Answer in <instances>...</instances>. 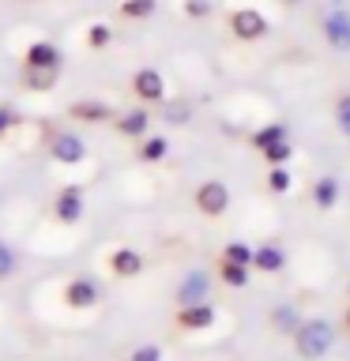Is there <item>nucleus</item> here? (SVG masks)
<instances>
[{
  "label": "nucleus",
  "instance_id": "1",
  "mask_svg": "<svg viewBox=\"0 0 350 361\" xmlns=\"http://www.w3.org/2000/svg\"><path fill=\"white\" fill-rule=\"evenodd\" d=\"M335 343V327L332 320H324V316H313V320H305L298 331H294V346H298V354L305 361H320L327 350Z\"/></svg>",
  "mask_w": 350,
  "mask_h": 361
},
{
  "label": "nucleus",
  "instance_id": "2",
  "mask_svg": "<svg viewBox=\"0 0 350 361\" xmlns=\"http://www.w3.org/2000/svg\"><path fill=\"white\" fill-rule=\"evenodd\" d=\"M230 27H234V34L241 42H256V38H264V34H267V19L260 16L256 8H237L234 19H230Z\"/></svg>",
  "mask_w": 350,
  "mask_h": 361
},
{
  "label": "nucleus",
  "instance_id": "3",
  "mask_svg": "<svg viewBox=\"0 0 350 361\" xmlns=\"http://www.w3.org/2000/svg\"><path fill=\"white\" fill-rule=\"evenodd\" d=\"M196 207L203 214H222L226 207H230V188H226L222 180H203V185L196 188Z\"/></svg>",
  "mask_w": 350,
  "mask_h": 361
},
{
  "label": "nucleus",
  "instance_id": "4",
  "mask_svg": "<svg viewBox=\"0 0 350 361\" xmlns=\"http://www.w3.org/2000/svg\"><path fill=\"white\" fill-rule=\"evenodd\" d=\"M102 298V290H98V282L90 279V275H79L68 282V290H64V301L72 305V309H95Z\"/></svg>",
  "mask_w": 350,
  "mask_h": 361
},
{
  "label": "nucleus",
  "instance_id": "5",
  "mask_svg": "<svg viewBox=\"0 0 350 361\" xmlns=\"http://www.w3.org/2000/svg\"><path fill=\"white\" fill-rule=\"evenodd\" d=\"M53 158H56V162H64V166L83 162V158H87V143H83V135H76V132H61V135L53 140Z\"/></svg>",
  "mask_w": 350,
  "mask_h": 361
},
{
  "label": "nucleus",
  "instance_id": "6",
  "mask_svg": "<svg viewBox=\"0 0 350 361\" xmlns=\"http://www.w3.org/2000/svg\"><path fill=\"white\" fill-rule=\"evenodd\" d=\"M207 290H211L207 271H188L177 286V301L181 305H200V301H207Z\"/></svg>",
  "mask_w": 350,
  "mask_h": 361
},
{
  "label": "nucleus",
  "instance_id": "7",
  "mask_svg": "<svg viewBox=\"0 0 350 361\" xmlns=\"http://www.w3.org/2000/svg\"><path fill=\"white\" fill-rule=\"evenodd\" d=\"M324 34H327V45H332V49H350V16L343 8H335L332 16L324 19Z\"/></svg>",
  "mask_w": 350,
  "mask_h": 361
},
{
  "label": "nucleus",
  "instance_id": "8",
  "mask_svg": "<svg viewBox=\"0 0 350 361\" xmlns=\"http://www.w3.org/2000/svg\"><path fill=\"white\" fill-rule=\"evenodd\" d=\"M56 219L68 222V226L83 219V188L79 185H68L61 196H56Z\"/></svg>",
  "mask_w": 350,
  "mask_h": 361
},
{
  "label": "nucleus",
  "instance_id": "9",
  "mask_svg": "<svg viewBox=\"0 0 350 361\" xmlns=\"http://www.w3.org/2000/svg\"><path fill=\"white\" fill-rule=\"evenodd\" d=\"M135 94H140L143 102H166L162 72H155V68H140V72H135Z\"/></svg>",
  "mask_w": 350,
  "mask_h": 361
},
{
  "label": "nucleus",
  "instance_id": "10",
  "mask_svg": "<svg viewBox=\"0 0 350 361\" xmlns=\"http://www.w3.org/2000/svg\"><path fill=\"white\" fill-rule=\"evenodd\" d=\"M181 327H188V331H207V327L215 324V309L207 301H200V305H181Z\"/></svg>",
  "mask_w": 350,
  "mask_h": 361
},
{
  "label": "nucleus",
  "instance_id": "11",
  "mask_svg": "<svg viewBox=\"0 0 350 361\" xmlns=\"http://www.w3.org/2000/svg\"><path fill=\"white\" fill-rule=\"evenodd\" d=\"M253 267H256V271H267V275H275V271L286 267V252H282L279 245H260L256 256H253Z\"/></svg>",
  "mask_w": 350,
  "mask_h": 361
},
{
  "label": "nucleus",
  "instance_id": "12",
  "mask_svg": "<svg viewBox=\"0 0 350 361\" xmlns=\"http://www.w3.org/2000/svg\"><path fill=\"white\" fill-rule=\"evenodd\" d=\"M27 64L30 68H56L61 64V49L53 42H34L27 49Z\"/></svg>",
  "mask_w": 350,
  "mask_h": 361
},
{
  "label": "nucleus",
  "instance_id": "13",
  "mask_svg": "<svg viewBox=\"0 0 350 361\" xmlns=\"http://www.w3.org/2000/svg\"><path fill=\"white\" fill-rule=\"evenodd\" d=\"M109 267L117 271L121 279H132V275H140L143 259H140V252H135V248H117V252H113V259H109Z\"/></svg>",
  "mask_w": 350,
  "mask_h": 361
},
{
  "label": "nucleus",
  "instance_id": "14",
  "mask_svg": "<svg viewBox=\"0 0 350 361\" xmlns=\"http://www.w3.org/2000/svg\"><path fill=\"white\" fill-rule=\"evenodd\" d=\"M313 200H316V207L327 211V207H335V200H339V180L335 177H320L313 185Z\"/></svg>",
  "mask_w": 350,
  "mask_h": 361
},
{
  "label": "nucleus",
  "instance_id": "15",
  "mask_svg": "<svg viewBox=\"0 0 350 361\" xmlns=\"http://www.w3.org/2000/svg\"><path fill=\"white\" fill-rule=\"evenodd\" d=\"M282 140H286V124H264V128L253 135V143L260 147V151H267L271 143H282Z\"/></svg>",
  "mask_w": 350,
  "mask_h": 361
},
{
  "label": "nucleus",
  "instance_id": "16",
  "mask_svg": "<svg viewBox=\"0 0 350 361\" xmlns=\"http://www.w3.org/2000/svg\"><path fill=\"white\" fill-rule=\"evenodd\" d=\"M72 117H79V121H106L109 117V106H102V102H76Z\"/></svg>",
  "mask_w": 350,
  "mask_h": 361
},
{
  "label": "nucleus",
  "instance_id": "17",
  "mask_svg": "<svg viewBox=\"0 0 350 361\" xmlns=\"http://www.w3.org/2000/svg\"><path fill=\"white\" fill-rule=\"evenodd\" d=\"M222 282L226 286H237L241 290L248 282V264H234V259H222Z\"/></svg>",
  "mask_w": 350,
  "mask_h": 361
},
{
  "label": "nucleus",
  "instance_id": "18",
  "mask_svg": "<svg viewBox=\"0 0 350 361\" xmlns=\"http://www.w3.org/2000/svg\"><path fill=\"white\" fill-rule=\"evenodd\" d=\"M117 128H121V135H143V132H147V113H143V109L124 113Z\"/></svg>",
  "mask_w": 350,
  "mask_h": 361
},
{
  "label": "nucleus",
  "instance_id": "19",
  "mask_svg": "<svg viewBox=\"0 0 350 361\" xmlns=\"http://www.w3.org/2000/svg\"><path fill=\"white\" fill-rule=\"evenodd\" d=\"M271 324H275V327H282V331H290V335H294V331H298V327H301L305 320H298V312H294L290 305H279V309L271 312Z\"/></svg>",
  "mask_w": 350,
  "mask_h": 361
},
{
  "label": "nucleus",
  "instance_id": "20",
  "mask_svg": "<svg viewBox=\"0 0 350 361\" xmlns=\"http://www.w3.org/2000/svg\"><path fill=\"white\" fill-rule=\"evenodd\" d=\"M253 256H256V248H248L245 241H230V245H226V252H222V259H234V264H248V267H253Z\"/></svg>",
  "mask_w": 350,
  "mask_h": 361
},
{
  "label": "nucleus",
  "instance_id": "21",
  "mask_svg": "<svg viewBox=\"0 0 350 361\" xmlns=\"http://www.w3.org/2000/svg\"><path fill=\"white\" fill-rule=\"evenodd\" d=\"M121 11H124L128 19H147V16L155 11V0H124Z\"/></svg>",
  "mask_w": 350,
  "mask_h": 361
},
{
  "label": "nucleus",
  "instance_id": "22",
  "mask_svg": "<svg viewBox=\"0 0 350 361\" xmlns=\"http://www.w3.org/2000/svg\"><path fill=\"white\" fill-rule=\"evenodd\" d=\"M166 151H169V143L162 140V135H155V140H147V143H143L140 158H143V162H158V158H162Z\"/></svg>",
  "mask_w": 350,
  "mask_h": 361
},
{
  "label": "nucleus",
  "instance_id": "23",
  "mask_svg": "<svg viewBox=\"0 0 350 361\" xmlns=\"http://www.w3.org/2000/svg\"><path fill=\"white\" fill-rule=\"evenodd\" d=\"M16 267H19V256L11 252V245L0 241V279H11V275H16Z\"/></svg>",
  "mask_w": 350,
  "mask_h": 361
},
{
  "label": "nucleus",
  "instance_id": "24",
  "mask_svg": "<svg viewBox=\"0 0 350 361\" xmlns=\"http://www.w3.org/2000/svg\"><path fill=\"white\" fill-rule=\"evenodd\" d=\"M53 79H56V68H30V87L45 90V87H53Z\"/></svg>",
  "mask_w": 350,
  "mask_h": 361
},
{
  "label": "nucleus",
  "instance_id": "25",
  "mask_svg": "<svg viewBox=\"0 0 350 361\" xmlns=\"http://www.w3.org/2000/svg\"><path fill=\"white\" fill-rule=\"evenodd\" d=\"M109 38H113V30L106 27V23H95V27L87 30V42L95 45V49H102V45H109Z\"/></svg>",
  "mask_w": 350,
  "mask_h": 361
},
{
  "label": "nucleus",
  "instance_id": "26",
  "mask_svg": "<svg viewBox=\"0 0 350 361\" xmlns=\"http://www.w3.org/2000/svg\"><path fill=\"white\" fill-rule=\"evenodd\" d=\"M264 154H267V162H271V166H282V162L290 158V140H282V143H271Z\"/></svg>",
  "mask_w": 350,
  "mask_h": 361
},
{
  "label": "nucleus",
  "instance_id": "27",
  "mask_svg": "<svg viewBox=\"0 0 350 361\" xmlns=\"http://www.w3.org/2000/svg\"><path fill=\"white\" fill-rule=\"evenodd\" d=\"M267 185H271V192H290V173H286V166H275V169H271Z\"/></svg>",
  "mask_w": 350,
  "mask_h": 361
},
{
  "label": "nucleus",
  "instance_id": "28",
  "mask_svg": "<svg viewBox=\"0 0 350 361\" xmlns=\"http://www.w3.org/2000/svg\"><path fill=\"white\" fill-rule=\"evenodd\" d=\"M128 361H162V346H155V343H147V346H135Z\"/></svg>",
  "mask_w": 350,
  "mask_h": 361
},
{
  "label": "nucleus",
  "instance_id": "29",
  "mask_svg": "<svg viewBox=\"0 0 350 361\" xmlns=\"http://www.w3.org/2000/svg\"><path fill=\"white\" fill-rule=\"evenodd\" d=\"M335 117H339V132L350 135V94L339 98V109H335Z\"/></svg>",
  "mask_w": 350,
  "mask_h": 361
},
{
  "label": "nucleus",
  "instance_id": "30",
  "mask_svg": "<svg viewBox=\"0 0 350 361\" xmlns=\"http://www.w3.org/2000/svg\"><path fill=\"white\" fill-rule=\"evenodd\" d=\"M211 11V0H185V16L188 19H203Z\"/></svg>",
  "mask_w": 350,
  "mask_h": 361
},
{
  "label": "nucleus",
  "instance_id": "31",
  "mask_svg": "<svg viewBox=\"0 0 350 361\" xmlns=\"http://www.w3.org/2000/svg\"><path fill=\"white\" fill-rule=\"evenodd\" d=\"M166 117H169V121H174V124H181V121H188V109H185V106H181V102H174V106H169V109H166Z\"/></svg>",
  "mask_w": 350,
  "mask_h": 361
},
{
  "label": "nucleus",
  "instance_id": "32",
  "mask_svg": "<svg viewBox=\"0 0 350 361\" xmlns=\"http://www.w3.org/2000/svg\"><path fill=\"white\" fill-rule=\"evenodd\" d=\"M11 124H16V113H11L8 106H0V135H4V132L11 128Z\"/></svg>",
  "mask_w": 350,
  "mask_h": 361
},
{
  "label": "nucleus",
  "instance_id": "33",
  "mask_svg": "<svg viewBox=\"0 0 350 361\" xmlns=\"http://www.w3.org/2000/svg\"><path fill=\"white\" fill-rule=\"evenodd\" d=\"M282 4H301V0H282Z\"/></svg>",
  "mask_w": 350,
  "mask_h": 361
},
{
  "label": "nucleus",
  "instance_id": "34",
  "mask_svg": "<svg viewBox=\"0 0 350 361\" xmlns=\"http://www.w3.org/2000/svg\"><path fill=\"white\" fill-rule=\"evenodd\" d=\"M346 327H350V312H346Z\"/></svg>",
  "mask_w": 350,
  "mask_h": 361
}]
</instances>
